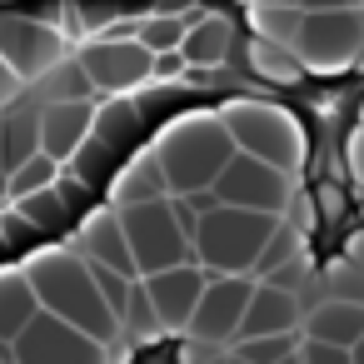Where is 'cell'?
I'll return each mask as SVG.
<instances>
[{"instance_id":"1","label":"cell","mask_w":364,"mask_h":364,"mask_svg":"<svg viewBox=\"0 0 364 364\" xmlns=\"http://www.w3.org/2000/svg\"><path fill=\"white\" fill-rule=\"evenodd\" d=\"M26 274H31L36 294H41V309H50V314H60V319H70V324L90 329V334L105 339L110 349L125 339V319H120V314L110 309V299L100 294L95 269H90V259H85L80 250H65V245L36 250V255L26 259Z\"/></svg>"},{"instance_id":"2","label":"cell","mask_w":364,"mask_h":364,"mask_svg":"<svg viewBox=\"0 0 364 364\" xmlns=\"http://www.w3.org/2000/svg\"><path fill=\"white\" fill-rule=\"evenodd\" d=\"M235 135L225 125V115H210V110H190V115H175L160 140H155V155L170 175V195H195V190H215L220 170L235 160Z\"/></svg>"},{"instance_id":"3","label":"cell","mask_w":364,"mask_h":364,"mask_svg":"<svg viewBox=\"0 0 364 364\" xmlns=\"http://www.w3.org/2000/svg\"><path fill=\"white\" fill-rule=\"evenodd\" d=\"M284 215H264V210H245V205H210L200 215L195 230V259L210 274H255L269 235L279 230Z\"/></svg>"},{"instance_id":"4","label":"cell","mask_w":364,"mask_h":364,"mask_svg":"<svg viewBox=\"0 0 364 364\" xmlns=\"http://www.w3.org/2000/svg\"><path fill=\"white\" fill-rule=\"evenodd\" d=\"M220 115H225V125H230V135H235L240 150H250L259 160H274L284 170H299L304 165L309 135H304V125H299L294 110L269 105V100H230Z\"/></svg>"},{"instance_id":"5","label":"cell","mask_w":364,"mask_h":364,"mask_svg":"<svg viewBox=\"0 0 364 364\" xmlns=\"http://www.w3.org/2000/svg\"><path fill=\"white\" fill-rule=\"evenodd\" d=\"M120 215H125V235H130V250H135L140 274H160L170 264L195 259V235L185 230L175 195L140 200V205H120Z\"/></svg>"},{"instance_id":"6","label":"cell","mask_w":364,"mask_h":364,"mask_svg":"<svg viewBox=\"0 0 364 364\" xmlns=\"http://www.w3.org/2000/svg\"><path fill=\"white\" fill-rule=\"evenodd\" d=\"M359 50H364V0L329 6V11H304V26L294 36V55L304 60V70L339 75V70L359 65Z\"/></svg>"},{"instance_id":"7","label":"cell","mask_w":364,"mask_h":364,"mask_svg":"<svg viewBox=\"0 0 364 364\" xmlns=\"http://www.w3.org/2000/svg\"><path fill=\"white\" fill-rule=\"evenodd\" d=\"M294 175H299V170H284V165H274V160H259V155H250V150H235V160H230V165L220 170V180H215V195H220L225 205L284 215V210L294 205V195H299Z\"/></svg>"},{"instance_id":"8","label":"cell","mask_w":364,"mask_h":364,"mask_svg":"<svg viewBox=\"0 0 364 364\" xmlns=\"http://www.w3.org/2000/svg\"><path fill=\"white\" fill-rule=\"evenodd\" d=\"M16 359L21 364H110V344L95 339L90 329L41 309L21 334H16Z\"/></svg>"},{"instance_id":"9","label":"cell","mask_w":364,"mask_h":364,"mask_svg":"<svg viewBox=\"0 0 364 364\" xmlns=\"http://www.w3.org/2000/svg\"><path fill=\"white\" fill-rule=\"evenodd\" d=\"M80 65L95 80V90H135L145 80H155V50L140 36H90L80 46Z\"/></svg>"},{"instance_id":"10","label":"cell","mask_w":364,"mask_h":364,"mask_svg":"<svg viewBox=\"0 0 364 364\" xmlns=\"http://www.w3.org/2000/svg\"><path fill=\"white\" fill-rule=\"evenodd\" d=\"M255 284H259V274H210L205 299H200V309H195L185 339H190V344H235Z\"/></svg>"},{"instance_id":"11","label":"cell","mask_w":364,"mask_h":364,"mask_svg":"<svg viewBox=\"0 0 364 364\" xmlns=\"http://www.w3.org/2000/svg\"><path fill=\"white\" fill-rule=\"evenodd\" d=\"M145 284H150V299H155V309H160L165 334H185L190 319H195V309H200V299H205L210 269H205L200 259H185V264L160 269V274H145Z\"/></svg>"},{"instance_id":"12","label":"cell","mask_w":364,"mask_h":364,"mask_svg":"<svg viewBox=\"0 0 364 364\" xmlns=\"http://www.w3.org/2000/svg\"><path fill=\"white\" fill-rule=\"evenodd\" d=\"M0 60L21 80H41L55 60H65V41L36 21H0Z\"/></svg>"},{"instance_id":"13","label":"cell","mask_w":364,"mask_h":364,"mask_svg":"<svg viewBox=\"0 0 364 364\" xmlns=\"http://www.w3.org/2000/svg\"><path fill=\"white\" fill-rule=\"evenodd\" d=\"M75 250H80V255H90V259H100V264H115V269H125V274H135V279H140V264H135V250H130V235H125V215H120V205L95 210V215L80 225Z\"/></svg>"},{"instance_id":"14","label":"cell","mask_w":364,"mask_h":364,"mask_svg":"<svg viewBox=\"0 0 364 364\" xmlns=\"http://www.w3.org/2000/svg\"><path fill=\"white\" fill-rule=\"evenodd\" d=\"M304 329V309H299V289H284L274 279H259L250 294V309L240 319V339L250 334H289Z\"/></svg>"},{"instance_id":"15","label":"cell","mask_w":364,"mask_h":364,"mask_svg":"<svg viewBox=\"0 0 364 364\" xmlns=\"http://www.w3.org/2000/svg\"><path fill=\"white\" fill-rule=\"evenodd\" d=\"M95 125V105L90 100H50L41 105V140H46V155L55 160H70L80 150V140L90 135Z\"/></svg>"},{"instance_id":"16","label":"cell","mask_w":364,"mask_h":364,"mask_svg":"<svg viewBox=\"0 0 364 364\" xmlns=\"http://www.w3.org/2000/svg\"><path fill=\"white\" fill-rule=\"evenodd\" d=\"M304 334L309 339H329V344H359L364 339V299L354 294H329L304 314Z\"/></svg>"},{"instance_id":"17","label":"cell","mask_w":364,"mask_h":364,"mask_svg":"<svg viewBox=\"0 0 364 364\" xmlns=\"http://www.w3.org/2000/svg\"><path fill=\"white\" fill-rule=\"evenodd\" d=\"M36 314H41V294H36L26 264L21 269H0V344H16V334Z\"/></svg>"},{"instance_id":"18","label":"cell","mask_w":364,"mask_h":364,"mask_svg":"<svg viewBox=\"0 0 364 364\" xmlns=\"http://www.w3.org/2000/svg\"><path fill=\"white\" fill-rule=\"evenodd\" d=\"M160 195H170V175H165V165H160V155H155V145H150V150H140V155L115 175L110 205H140V200H160Z\"/></svg>"},{"instance_id":"19","label":"cell","mask_w":364,"mask_h":364,"mask_svg":"<svg viewBox=\"0 0 364 364\" xmlns=\"http://www.w3.org/2000/svg\"><path fill=\"white\" fill-rule=\"evenodd\" d=\"M41 150H46V140H41V110H16V115L0 120V165H6V170H21Z\"/></svg>"},{"instance_id":"20","label":"cell","mask_w":364,"mask_h":364,"mask_svg":"<svg viewBox=\"0 0 364 364\" xmlns=\"http://www.w3.org/2000/svg\"><path fill=\"white\" fill-rule=\"evenodd\" d=\"M230 36H235V31H230V21H220V16L195 21V26L185 31V41H180L190 70H215V65L230 55Z\"/></svg>"},{"instance_id":"21","label":"cell","mask_w":364,"mask_h":364,"mask_svg":"<svg viewBox=\"0 0 364 364\" xmlns=\"http://www.w3.org/2000/svg\"><path fill=\"white\" fill-rule=\"evenodd\" d=\"M250 70H255L259 80H269V85H299V75H304V60L294 55V46L255 36V41H250Z\"/></svg>"},{"instance_id":"22","label":"cell","mask_w":364,"mask_h":364,"mask_svg":"<svg viewBox=\"0 0 364 364\" xmlns=\"http://www.w3.org/2000/svg\"><path fill=\"white\" fill-rule=\"evenodd\" d=\"M41 95H46V105L50 100H90V90H95V80L85 75V65H80V55L75 60H55L41 80H31Z\"/></svg>"},{"instance_id":"23","label":"cell","mask_w":364,"mask_h":364,"mask_svg":"<svg viewBox=\"0 0 364 364\" xmlns=\"http://www.w3.org/2000/svg\"><path fill=\"white\" fill-rule=\"evenodd\" d=\"M250 26L264 41H284L294 46L299 26H304V6H284V0H264V6H250Z\"/></svg>"},{"instance_id":"24","label":"cell","mask_w":364,"mask_h":364,"mask_svg":"<svg viewBox=\"0 0 364 364\" xmlns=\"http://www.w3.org/2000/svg\"><path fill=\"white\" fill-rule=\"evenodd\" d=\"M125 329H130L140 344H155V339L165 334V324H160V309H155V299H150V284H145V274H140V279H135V289H130Z\"/></svg>"},{"instance_id":"25","label":"cell","mask_w":364,"mask_h":364,"mask_svg":"<svg viewBox=\"0 0 364 364\" xmlns=\"http://www.w3.org/2000/svg\"><path fill=\"white\" fill-rule=\"evenodd\" d=\"M304 240H309L304 230H294L289 220H279V230L269 235V245H264V255H259V264H255V274H259V279H269V274H274L279 264H289V259H299V255H304Z\"/></svg>"},{"instance_id":"26","label":"cell","mask_w":364,"mask_h":364,"mask_svg":"<svg viewBox=\"0 0 364 364\" xmlns=\"http://www.w3.org/2000/svg\"><path fill=\"white\" fill-rule=\"evenodd\" d=\"M299 334L304 329H289V334H250V339H235L230 349L245 354V359H255V364H279L284 354L299 349Z\"/></svg>"},{"instance_id":"27","label":"cell","mask_w":364,"mask_h":364,"mask_svg":"<svg viewBox=\"0 0 364 364\" xmlns=\"http://www.w3.org/2000/svg\"><path fill=\"white\" fill-rule=\"evenodd\" d=\"M60 175V160L55 155H31L21 170H11V200H26V195H36V190H50V180Z\"/></svg>"},{"instance_id":"28","label":"cell","mask_w":364,"mask_h":364,"mask_svg":"<svg viewBox=\"0 0 364 364\" xmlns=\"http://www.w3.org/2000/svg\"><path fill=\"white\" fill-rule=\"evenodd\" d=\"M185 31H190V16H145L140 21V41L150 50H180Z\"/></svg>"},{"instance_id":"29","label":"cell","mask_w":364,"mask_h":364,"mask_svg":"<svg viewBox=\"0 0 364 364\" xmlns=\"http://www.w3.org/2000/svg\"><path fill=\"white\" fill-rule=\"evenodd\" d=\"M299 354L304 364H354V349L349 344H329V339H299Z\"/></svg>"},{"instance_id":"30","label":"cell","mask_w":364,"mask_h":364,"mask_svg":"<svg viewBox=\"0 0 364 364\" xmlns=\"http://www.w3.org/2000/svg\"><path fill=\"white\" fill-rule=\"evenodd\" d=\"M284 220H289L294 230H304V235H309V230H314V225H319L324 215H319V205H314L309 195H294V205L284 210Z\"/></svg>"},{"instance_id":"31","label":"cell","mask_w":364,"mask_h":364,"mask_svg":"<svg viewBox=\"0 0 364 364\" xmlns=\"http://www.w3.org/2000/svg\"><path fill=\"white\" fill-rule=\"evenodd\" d=\"M185 70H190L185 50H155V80H175V75H185Z\"/></svg>"},{"instance_id":"32","label":"cell","mask_w":364,"mask_h":364,"mask_svg":"<svg viewBox=\"0 0 364 364\" xmlns=\"http://www.w3.org/2000/svg\"><path fill=\"white\" fill-rule=\"evenodd\" d=\"M304 274H309V255H299V259H289V264H279L269 279L274 284H284V289H299L304 284Z\"/></svg>"},{"instance_id":"33","label":"cell","mask_w":364,"mask_h":364,"mask_svg":"<svg viewBox=\"0 0 364 364\" xmlns=\"http://www.w3.org/2000/svg\"><path fill=\"white\" fill-rule=\"evenodd\" d=\"M349 175L364 185V120H359V130L349 135Z\"/></svg>"},{"instance_id":"34","label":"cell","mask_w":364,"mask_h":364,"mask_svg":"<svg viewBox=\"0 0 364 364\" xmlns=\"http://www.w3.org/2000/svg\"><path fill=\"white\" fill-rule=\"evenodd\" d=\"M314 200H319V215H324V220H334V215L344 210V200H339V190H329V185H324V190H319Z\"/></svg>"},{"instance_id":"35","label":"cell","mask_w":364,"mask_h":364,"mask_svg":"<svg viewBox=\"0 0 364 364\" xmlns=\"http://www.w3.org/2000/svg\"><path fill=\"white\" fill-rule=\"evenodd\" d=\"M344 255H349V259L364 269V230H359V235H349V250H344Z\"/></svg>"},{"instance_id":"36","label":"cell","mask_w":364,"mask_h":364,"mask_svg":"<svg viewBox=\"0 0 364 364\" xmlns=\"http://www.w3.org/2000/svg\"><path fill=\"white\" fill-rule=\"evenodd\" d=\"M329 6H349V0H304V11H329Z\"/></svg>"},{"instance_id":"37","label":"cell","mask_w":364,"mask_h":364,"mask_svg":"<svg viewBox=\"0 0 364 364\" xmlns=\"http://www.w3.org/2000/svg\"><path fill=\"white\" fill-rule=\"evenodd\" d=\"M225 364H255V359H245V354H235V349H230V359H225Z\"/></svg>"},{"instance_id":"38","label":"cell","mask_w":364,"mask_h":364,"mask_svg":"<svg viewBox=\"0 0 364 364\" xmlns=\"http://www.w3.org/2000/svg\"><path fill=\"white\" fill-rule=\"evenodd\" d=\"M279 364H304V354H299V349H294V354H284V359H279Z\"/></svg>"},{"instance_id":"39","label":"cell","mask_w":364,"mask_h":364,"mask_svg":"<svg viewBox=\"0 0 364 364\" xmlns=\"http://www.w3.org/2000/svg\"><path fill=\"white\" fill-rule=\"evenodd\" d=\"M354 364H364V339H359V344H354Z\"/></svg>"},{"instance_id":"40","label":"cell","mask_w":364,"mask_h":364,"mask_svg":"<svg viewBox=\"0 0 364 364\" xmlns=\"http://www.w3.org/2000/svg\"><path fill=\"white\" fill-rule=\"evenodd\" d=\"M250 6H264V0H250ZM284 6H304V0H284Z\"/></svg>"},{"instance_id":"41","label":"cell","mask_w":364,"mask_h":364,"mask_svg":"<svg viewBox=\"0 0 364 364\" xmlns=\"http://www.w3.org/2000/svg\"><path fill=\"white\" fill-rule=\"evenodd\" d=\"M359 70H364V50H359Z\"/></svg>"},{"instance_id":"42","label":"cell","mask_w":364,"mask_h":364,"mask_svg":"<svg viewBox=\"0 0 364 364\" xmlns=\"http://www.w3.org/2000/svg\"><path fill=\"white\" fill-rule=\"evenodd\" d=\"M359 120H364V110H359Z\"/></svg>"}]
</instances>
